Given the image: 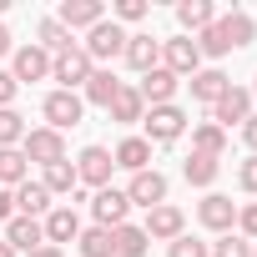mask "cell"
Masks as SVG:
<instances>
[{"label": "cell", "instance_id": "10", "mask_svg": "<svg viewBox=\"0 0 257 257\" xmlns=\"http://www.w3.org/2000/svg\"><path fill=\"white\" fill-rule=\"evenodd\" d=\"M41 111H46V121H51V132H66V126H76V121H81L86 101H81L76 91H51Z\"/></svg>", "mask_w": 257, "mask_h": 257}, {"label": "cell", "instance_id": "40", "mask_svg": "<svg viewBox=\"0 0 257 257\" xmlns=\"http://www.w3.org/2000/svg\"><path fill=\"white\" fill-rule=\"evenodd\" d=\"M16 91H21V86H16V76H11V71H0V111L16 101Z\"/></svg>", "mask_w": 257, "mask_h": 257}, {"label": "cell", "instance_id": "46", "mask_svg": "<svg viewBox=\"0 0 257 257\" xmlns=\"http://www.w3.org/2000/svg\"><path fill=\"white\" fill-rule=\"evenodd\" d=\"M252 257H257V247H252Z\"/></svg>", "mask_w": 257, "mask_h": 257}, {"label": "cell", "instance_id": "35", "mask_svg": "<svg viewBox=\"0 0 257 257\" xmlns=\"http://www.w3.org/2000/svg\"><path fill=\"white\" fill-rule=\"evenodd\" d=\"M197 51H202V56H227V51H232V46H227V41H222V31H217V26H207V31H202V36H197Z\"/></svg>", "mask_w": 257, "mask_h": 257}, {"label": "cell", "instance_id": "47", "mask_svg": "<svg viewBox=\"0 0 257 257\" xmlns=\"http://www.w3.org/2000/svg\"><path fill=\"white\" fill-rule=\"evenodd\" d=\"M252 91H257V86H252Z\"/></svg>", "mask_w": 257, "mask_h": 257}, {"label": "cell", "instance_id": "6", "mask_svg": "<svg viewBox=\"0 0 257 257\" xmlns=\"http://www.w3.org/2000/svg\"><path fill=\"white\" fill-rule=\"evenodd\" d=\"M162 66L172 76H197L202 71V51L192 36H177V41H162Z\"/></svg>", "mask_w": 257, "mask_h": 257}, {"label": "cell", "instance_id": "33", "mask_svg": "<svg viewBox=\"0 0 257 257\" xmlns=\"http://www.w3.org/2000/svg\"><path fill=\"white\" fill-rule=\"evenodd\" d=\"M16 142H26V121L6 106V111H0V152H6V147H16Z\"/></svg>", "mask_w": 257, "mask_h": 257}, {"label": "cell", "instance_id": "30", "mask_svg": "<svg viewBox=\"0 0 257 257\" xmlns=\"http://www.w3.org/2000/svg\"><path fill=\"white\" fill-rule=\"evenodd\" d=\"M76 247H81V257H116V242H111L106 227H86L76 237Z\"/></svg>", "mask_w": 257, "mask_h": 257}, {"label": "cell", "instance_id": "17", "mask_svg": "<svg viewBox=\"0 0 257 257\" xmlns=\"http://www.w3.org/2000/svg\"><path fill=\"white\" fill-rule=\"evenodd\" d=\"M6 242H11L16 252H36V247H46V227H41L36 217H11V222H6Z\"/></svg>", "mask_w": 257, "mask_h": 257}, {"label": "cell", "instance_id": "2", "mask_svg": "<svg viewBox=\"0 0 257 257\" xmlns=\"http://www.w3.org/2000/svg\"><path fill=\"white\" fill-rule=\"evenodd\" d=\"M81 51L91 56V66H96V61H116V56L126 51V31H121L116 21H101V26L86 31V46H81Z\"/></svg>", "mask_w": 257, "mask_h": 257}, {"label": "cell", "instance_id": "31", "mask_svg": "<svg viewBox=\"0 0 257 257\" xmlns=\"http://www.w3.org/2000/svg\"><path fill=\"white\" fill-rule=\"evenodd\" d=\"M182 177H187L192 187H212V182H217V157L192 152V157H187V167H182Z\"/></svg>", "mask_w": 257, "mask_h": 257}, {"label": "cell", "instance_id": "26", "mask_svg": "<svg viewBox=\"0 0 257 257\" xmlns=\"http://www.w3.org/2000/svg\"><path fill=\"white\" fill-rule=\"evenodd\" d=\"M111 242H116V257H147V247H152V237H147L142 227H132V222L116 227V232H111Z\"/></svg>", "mask_w": 257, "mask_h": 257}, {"label": "cell", "instance_id": "12", "mask_svg": "<svg viewBox=\"0 0 257 257\" xmlns=\"http://www.w3.org/2000/svg\"><path fill=\"white\" fill-rule=\"evenodd\" d=\"M56 21H61L66 31H91V26L106 21V6H101V0H66Z\"/></svg>", "mask_w": 257, "mask_h": 257}, {"label": "cell", "instance_id": "42", "mask_svg": "<svg viewBox=\"0 0 257 257\" xmlns=\"http://www.w3.org/2000/svg\"><path fill=\"white\" fill-rule=\"evenodd\" d=\"M242 137H247V147H252V157H257V116L242 121Z\"/></svg>", "mask_w": 257, "mask_h": 257}, {"label": "cell", "instance_id": "36", "mask_svg": "<svg viewBox=\"0 0 257 257\" xmlns=\"http://www.w3.org/2000/svg\"><path fill=\"white\" fill-rule=\"evenodd\" d=\"M167 257H207V242H197V237H187V232H182V237L167 247Z\"/></svg>", "mask_w": 257, "mask_h": 257}, {"label": "cell", "instance_id": "16", "mask_svg": "<svg viewBox=\"0 0 257 257\" xmlns=\"http://www.w3.org/2000/svg\"><path fill=\"white\" fill-rule=\"evenodd\" d=\"M41 227H46V242H51V247H61V242H76V237H81V217H76V207H51Z\"/></svg>", "mask_w": 257, "mask_h": 257}, {"label": "cell", "instance_id": "28", "mask_svg": "<svg viewBox=\"0 0 257 257\" xmlns=\"http://www.w3.org/2000/svg\"><path fill=\"white\" fill-rule=\"evenodd\" d=\"M21 182H31V167H26V157L16 152V147H6V152H0V187H21Z\"/></svg>", "mask_w": 257, "mask_h": 257}, {"label": "cell", "instance_id": "19", "mask_svg": "<svg viewBox=\"0 0 257 257\" xmlns=\"http://www.w3.org/2000/svg\"><path fill=\"white\" fill-rule=\"evenodd\" d=\"M46 212H51V192H46L41 182H21V187H16V217H36V222H41Z\"/></svg>", "mask_w": 257, "mask_h": 257}, {"label": "cell", "instance_id": "1", "mask_svg": "<svg viewBox=\"0 0 257 257\" xmlns=\"http://www.w3.org/2000/svg\"><path fill=\"white\" fill-rule=\"evenodd\" d=\"M91 56L81 51V46H71V51H61V56H51V81H61V91H76V86H86L91 81Z\"/></svg>", "mask_w": 257, "mask_h": 257}, {"label": "cell", "instance_id": "11", "mask_svg": "<svg viewBox=\"0 0 257 257\" xmlns=\"http://www.w3.org/2000/svg\"><path fill=\"white\" fill-rule=\"evenodd\" d=\"M247 116H252V91H242V86H227L222 101L212 106V121L222 126V132H227V126H237V121H247Z\"/></svg>", "mask_w": 257, "mask_h": 257}, {"label": "cell", "instance_id": "27", "mask_svg": "<svg viewBox=\"0 0 257 257\" xmlns=\"http://www.w3.org/2000/svg\"><path fill=\"white\" fill-rule=\"evenodd\" d=\"M41 187H46L51 197H66V192H76L81 182H76V167H71V162H51L46 177H41Z\"/></svg>", "mask_w": 257, "mask_h": 257}, {"label": "cell", "instance_id": "14", "mask_svg": "<svg viewBox=\"0 0 257 257\" xmlns=\"http://www.w3.org/2000/svg\"><path fill=\"white\" fill-rule=\"evenodd\" d=\"M137 96H142L147 106H172V96H177V76H172L167 66H157V71H147V76H142Z\"/></svg>", "mask_w": 257, "mask_h": 257}, {"label": "cell", "instance_id": "7", "mask_svg": "<svg viewBox=\"0 0 257 257\" xmlns=\"http://www.w3.org/2000/svg\"><path fill=\"white\" fill-rule=\"evenodd\" d=\"M111 172H116V162H111V152L106 147H86L81 157H76V182H86V187H111Z\"/></svg>", "mask_w": 257, "mask_h": 257}, {"label": "cell", "instance_id": "38", "mask_svg": "<svg viewBox=\"0 0 257 257\" xmlns=\"http://www.w3.org/2000/svg\"><path fill=\"white\" fill-rule=\"evenodd\" d=\"M237 227H242V232H247V237L257 242V202H247V207L237 212Z\"/></svg>", "mask_w": 257, "mask_h": 257}, {"label": "cell", "instance_id": "5", "mask_svg": "<svg viewBox=\"0 0 257 257\" xmlns=\"http://www.w3.org/2000/svg\"><path fill=\"white\" fill-rule=\"evenodd\" d=\"M91 212H96V227L116 232V227H126V212H132V202H126L121 187H101V192L91 197Z\"/></svg>", "mask_w": 257, "mask_h": 257}, {"label": "cell", "instance_id": "3", "mask_svg": "<svg viewBox=\"0 0 257 257\" xmlns=\"http://www.w3.org/2000/svg\"><path fill=\"white\" fill-rule=\"evenodd\" d=\"M142 126H147V142H177L182 132H187V111L182 106H152L147 116H142Z\"/></svg>", "mask_w": 257, "mask_h": 257}, {"label": "cell", "instance_id": "20", "mask_svg": "<svg viewBox=\"0 0 257 257\" xmlns=\"http://www.w3.org/2000/svg\"><path fill=\"white\" fill-rule=\"evenodd\" d=\"M111 162L137 177V172H147V162H152V142H147V137H126V142L111 152Z\"/></svg>", "mask_w": 257, "mask_h": 257}, {"label": "cell", "instance_id": "41", "mask_svg": "<svg viewBox=\"0 0 257 257\" xmlns=\"http://www.w3.org/2000/svg\"><path fill=\"white\" fill-rule=\"evenodd\" d=\"M11 217H16V192L0 187V222H11Z\"/></svg>", "mask_w": 257, "mask_h": 257}, {"label": "cell", "instance_id": "18", "mask_svg": "<svg viewBox=\"0 0 257 257\" xmlns=\"http://www.w3.org/2000/svg\"><path fill=\"white\" fill-rule=\"evenodd\" d=\"M11 76H16V86H21V81H46V76H51V56H46L41 46H21Z\"/></svg>", "mask_w": 257, "mask_h": 257}, {"label": "cell", "instance_id": "44", "mask_svg": "<svg viewBox=\"0 0 257 257\" xmlns=\"http://www.w3.org/2000/svg\"><path fill=\"white\" fill-rule=\"evenodd\" d=\"M6 51H11V31H6V26H0V56H6Z\"/></svg>", "mask_w": 257, "mask_h": 257}, {"label": "cell", "instance_id": "9", "mask_svg": "<svg viewBox=\"0 0 257 257\" xmlns=\"http://www.w3.org/2000/svg\"><path fill=\"white\" fill-rule=\"evenodd\" d=\"M197 217H202V227H207V232H222V237H227V232L237 227V202H232V197H222V192H207V197H202V207H197Z\"/></svg>", "mask_w": 257, "mask_h": 257}, {"label": "cell", "instance_id": "24", "mask_svg": "<svg viewBox=\"0 0 257 257\" xmlns=\"http://www.w3.org/2000/svg\"><path fill=\"white\" fill-rule=\"evenodd\" d=\"M177 21H182V31H207V26H217V11L207 6V0H182L177 6Z\"/></svg>", "mask_w": 257, "mask_h": 257}, {"label": "cell", "instance_id": "39", "mask_svg": "<svg viewBox=\"0 0 257 257\" xmlns=\"http://www.w3.org/2000/svg\"><path fill=\"white\" fill-rule=\"evenodd\" d=\"M237 182H242V192H257V157H247V162H242Z\"/></svg>", "mask_w": 257, "mask_h": 257}, {"label": "cell", "instance_id": "8", "mask_svg": "<svg viewBox=\"0 0 257 257\" xmlns=\"http://www.w3.org/2000/svg\"><path fill=\"white\" fill-rule=\"evenodd\" d=\"M126 202H132V207H162L167 202V177L157 172V167H147V172H137L132 177V187H126Z\"/></svg>", "mask_w": 257, "mask_h": 257}, {"label": "cell", "instance_id": "13", "mask_svg": "<svg viewBox=\"0 0 257 257\" xmlns=\"http://www.w3.org/2000/svg\"><path fill=\"white\" fill-rule=\"evenodd\" d=\"M121 56H126V66H132V71L147 76V71L162 66V41H157V36H126V51H121Z\"/></svg>", "mask_w": 257, "mask_h": 257}, {"label": "cell", "instance_id": "21", "mask_svg": "<svg viewBox=\"0 0 257 257\" xmlns=\"http://www.w3.org/2000/svg\"><path fill=\"white\" fill-rule=\"evenodd\" d=\"M106 111H111V121H121V126H137V121L147 116V101L137 96V86H121V91H116V101H111Z\"/></svg>", "mask_w": 257, "mask_h": 257}, {"label": "cell", "instance_id": "15", "mask_svg": "<svg viewBox=\"0 0 257 257\" xmlns=\"http://www.w3.org/2000/svg\"><path fill=\"white\" fill-rule=\"evenodd\" d=\"M182 227H187V217H182L177 207H167V202H162V207H152V212H147V227H142V232H147V237H157V242H177V237H182Z\"/></svg>", "mask_w": 257, "mask_h": 257}, {"label": "cell", "instance_id": "29", "mask_svg": "<svg viewBox=\"0 0 257 257\" xmlns=\"http://www.w3.org/2000/svg\"><path fill=\"white\" fill-rule=\"evenodd\" d=\"M192 147H197L202 157H222V152H227V132H222L217 121H202L197 132H192Z\"/></svg>", "mask_w": 257, "mask_h": 257}, {"label": "cell", "instance_id": "34", "mask_svg": "<svg viewBox=\"0 0 257 257\" xmlns=\"http://www.w3.org/2000/svg\"><path fill=\"white\" fill-rule=\"evenodd\" d=\"M207 257H252V242H242V237H217L212 247H207Z\"/></svg>", "mask_w": 257, "mask_h": 257}, {"label": "cell", "instance_id": "4", "mask_svg": "<svg viewBox=\"0 0 257 257\" xmlns=\"http://www.w3.org/2000/svg\"><path fill=\"white\" fill-rule=\"evenodd\" d=\"M21 157L51 167V162H66V142H61V132H51V126H36V132H26V142H21Z\"/></svg>", "mask_w": 257, "mask_h": 257}, {"label": "cell", "instance_id": "45", "mask_svg": "<svg viewBox=\"0 0 257 257\" xmlns=\"http://www.w3.org/2000/svg\"><path fill=\"white\" fill-rule=\"evenodd\" d=\"M0 257H16V247H11V242H0Z\"/></svg>", "mask_w": 257, "mask_h": 257}, {"label": "cell", "instance_id": "25", "mask_svg": "<svg viewBox=\"0 0 257 257\" xmlns=\"http://www.w3.org/2000/svg\"><path fill=\"white\" fill-rule=\"evenodd\" d=\"M81 91H86L81 101H91V106H111V101H116V91H121V81H116L111 71H91V81H86Z\"/></svg>", "mask_w": 257, "mask_h": 257}, {"label": "cell", "instance_id": "23", "mask_svg": "<svg viewBox=\"0 0 257 257\" xmlns=\"http://www.w3.org/2000/svg\"><path fill=\"white\" fill-rule=\"evenodd\" d=\"M227 86H232V81H227L217 66H207V71H197V76H192V96H197V101H207V106H217Z\"/></svg>", "mask_w": 257, "mask_h": 257}, {"label": "cell", "instance_id": "32", "mask_svg": "<svg viewBox=\"0 0 257 257\" xmlns=\"http://www.w3.org/2000/svg\"><path fill=\"white\" fill-rule=\"evenodd\" d=\"M76 41H71V31L61 26V21H41V51L46 56H61V51H71Z\"/></svg>", "mask_w": 257, "mask_h": 257}, {"label": "cell", "instance_id": "22", "mask_svg": "<svg viewBox=\"0 0 257 257\" xmlns=\"http://www.w3.org/2000/svg\"><path fill=\"white\" fill-rule=\"evenodd\" d=\"M217 31H222V41L237 51V46H252V31H257V26H252L247 11H227V16L217 21Z\"/></svg>", "mask_w": 257, "mask_h": 257}, {"label": "cell", "instance_id": "43", "mask_svg": "<svg viewBox=\"0 0 257 257\" xmlns=\"http://www.w3.org/2000/svg\"><path fill=\"white\" fill-rule=\"evenodd\" d=\"M26 257H66V252H61V247H51V242H46V247H36V252H26Z\"/></svg>", "mask_w": 257, "mask_h": 257}, {"label": "cell", "instance_id": "37", "mask_svg": "<svg viewBox=\"0 0 257 257\" xmlns=\"http://www.w3.org/2000/svg\"><path fill=\"white\" fill-rule=\"evenodd\" d=\"M152 6H147V0H116V21H142Z\"/></svg>", "mask_w": 257, "mask_h": 257}]
</instances>
